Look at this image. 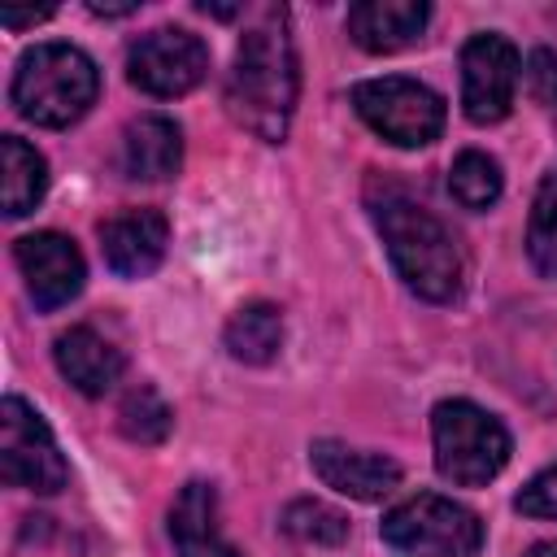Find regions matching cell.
Instances as JSON below:
<instances>
[{
	"instance_id": "obj_1",
	"label": "cell",
	"mask_w": 557,
	"mask_h": 557,
	"mask_svg": "<svg viewBox=\"0 0 557 557\" xmlns=\"http://www.w3.org/2000/svg\"><path fill=\"white\" fill-rule=\"evenodd\" d=\"M296 96H300V61H296L287 9L270 4L239 35L235 65L226 78V109L248 135L265 144H283L296 113Z\"/></svg>"
},
{
	"instance_id": "obj_2",
	"label": "cell",
	"mask_w": 557,
	"mask_h": 557,
	"mask_svg": "<svg viewBox=\"0 0 557 557\" xmlns=\"http://www.w3.org/2000/svg\"><path fill=\"white\" fill-rule=\"evenodd\" d=\"M370 213H374L387 257L409 292H418L422 300H435V305H444L461 292V274H466L461 248H457L453 231L426 205L383 187V196L370 200Z\"/></svg>"
},
{
	"instance_id": "obj_3",
	"label": "cell",
	"mask_w": 557,
	"mask_h": 557,
	"mask_svg": "<svg viewBox=\"0 0 557 557\" xmlns=\"http://www.w3.org/2000/svg\"><path fill=\"white\" fill-rule=\"evenodd\" d=\"M100 96L96 61L74 44H35L17 57L9 100L13 109L48 131L78 122Z\"/></svg>"
},
{
	"instance_id": "obj_4",
	"label": "cell",
	"mask_w": 557,
	"mask_h": 557,
	"mask_svg": "<svg viewBox=\"0 0 557 557\" xmlns=\"http://www.w3.org/2000/svg\"><path fill=\"white\" fill-rule=\"evenodd\" d=\"M435 470L457 487L492 483L509 461V431L474 400H440L431 413Z\"/></svg>"
},
{
	"instance_id": "obj_5",
	"label": "cell",
	"mask_w": 557,
	"mask_h": 557,
	"mask_svg": "<svg viewBox=\"0 0 557 557\" xmlns=\"http://www.w3.org/2000/svg\"><path fill=\"white\" fill-rule=\"evenodd\" d=\"M383 540L418 557H474L483 548V522L461 500L422 492L383 518Z\"/></svg>"
},
{
	"instance_id": "obj_6",
	"label": "cell",
	"mask_w": 557,
	"mask_h": 557,
	"mask_svg": "<svg viewBox=\"0 0 557 557\" xmlns=\"http://www.w3.org/2000/svg\"><path fill=\"white\" fill-rule=\"evenodd\" d=\"M352 104L361 122L396 148H426L444 131V100L418 78L387 74V78L357 83Z\"/></svg>"
},
{
	"instance_id": "obj_7",
	"label": "cell",
	"mask_w": 557,
	"mask_h": 557,
	"mask_svg": "<svg viewBox=\"0 0 557 557\" xmlns=\"http://www.w3.org/2000/svg\"><path fill=\"white\" fill-rule=\"evenodd\" d=\"M0 474L9 487H26V492H61L70 479V466L48 431V422L22 400V396H4L0 405Z\"/></svg>"
},
{
	"instance_id": "obj_8",
	"label": "cell",
	"mask_w": 557,
	"mask_h": 557,
	"mask_svg": "<svg viewBox=\"0 0 557 557\" xmlns=\"http://www.w3.org/2000/svg\"><path fill=\"white\" fill-rule=\"evenodd\" d=\"M209 74V48L183 26H157L126 48V78L148 96H187Z\"/></svg>"
},
{
	"instance_id": "obj_9",
	"label": "cell",
	"mask_w": 557,
	"mask_h": 557,
	"mask_svg": "<svg viewBox=\"0 0 557 557\" xmlns=\"http://www.w3.org/2000/svg\"><path fill=\"white\" fill-rule=\"evenodd\" d=\"M518 70H522V57L505 35L483 30V35L466 39V48H461V109L474 126H492L513 109Z\"/></svg>"
},
{
	"instance_id": "obj_10",
	"label": "cell",
	"mask_w": 557,
	"mask_h": 557,
	"mask_svg": "<svg viewBox=\"0 0 557 557\" xmlns=\"http://www.w3.org/2000/svg\"><path fill=\"white\" fill-rule=\"evenodd\" d=\"M13 257H17V270L26 278V292H30L35 309L52 313V309L70 305L83 292L87 265H83V252L70 235H61V231L22 235L13 244Z\"/></svg>"
},
{
	"instance_id": "obj_11",
	"label": "cell",
	"mask_w": 557,
	"mask_h": 557,
	"mask_svg": "<svg viewBox=\"0 0 557 557\" xmlns=\"http://www.w3.org/2000/svg\"><path fill=\"white\" fill-rule=\"evenodd\" d=\"M170 248V222L157 209H122L100 222V252L117 278H148Z\"/></svg>"
},
{
	"instance_id": "obj_12",
	"label": "cell",
	"mask_w": 557,
	"mask_h": 557,
	"mask_svg": "<svg viewBox=\"0 0 557 557\" xmlns=\"http://www.w3.org/2000/svg\"><path fill=\"white\" fill-rule=\"evenodd\" d=\"M309 466L326 487H335L339 496H352V500H383L400 483V461H392L383 453L352 448L344 440H313Z\"/></svg>"
},
{
	"instance_id": "obj_13",
	"label": "cell",
	"mask_w": 557,
	"mask_h": 557,
	"mask_svg": "<svg viewBox=\"0 0 557 557\" xmlns=\"http://www.w3.org/2000/svg\"><path fill=\"white\" fill-rule=\"evenodd\" d=\"M431 9L422 0H357L348 9V35L366 52H400L422 39Z\"/></svg>"
},
{
	"instance_id": "obj_14",
	"label": "cell",
	"mask_w": 557,
	"mask_h": 557,
	"mask_svg": "<svg viewBox=\"0 0 557 557\" xmlns=\"http://www.w3.org/2000/svg\"><path fill=\"white\" fill-rule=\"evenodd\" d=\"M52 357H57V370L83 392V396H104L117 387L122 370H126V357L122 348H113L100 331L91 326H70L57 335L52 344Z\"/></svg>"
},
{
	"instance_id": "obj_15",
	"label": "cell",
	"mask_w": 557,
	"mask_h": 557,
	"mask_svg": "<svg viewBox=\"0 0 557 557\" xmlns=\"http://www.w3.org/2000/svg\"><path fill=\"white\" fill-rule=\"evenodd\" d=\"M170 540L174 557H239L218 522V492L213 483L191 479L170 505Z\"/></svg>"
},
{
	"instance_id": "obj_16",
	"label": "cell",
	"mask_w": 557,
	"mask_h": 557,
	"mask_svg": "<svg viewBox=\"0 0 557 557\" xmlns=\"http://www.w3.org/2000/svg\"><path fill=\"white\" fill-rule=\"evenodd\" d=\"M183 165V131L174 117L165 113H139L126 122L122 131V170L126 178H144V183H161L170 174H178Z\"/></svg>"
},
{
	"instance_id": "obj_17",
	"label": "cell",
	"mask_w": 557,
	"mask_h": 557,
	"mask_svg": "<svg viewBox=\"0 0 557 557\" xmlns=\"http://www.w3.org/2000/svg\"><path fill=\"white\" fill-rule=\"evenodd\" d=\"M226 339V352L244 366H270L283 348V313L278 305L270 300H252V305H239L222 331Z\"/></svg>"
},
{
	"instance_id": "obj_18",
	"label": "cell",
	"mask_w": 557,
	"mask_h": 557,
	"mask_svg": "<svg viewBox=\"0 0 557 557\" xmlns=\"http://www.w3.org/2000/svg\"><path fill=\"white\" fill-rule=\"evenodd\" d=\"M0 157H4V183H0V200H4V213L9 218H26L44 191H48V165L44 157L17 139V135H4L0 139Z\"/></svg>"
},
{
	"instance_id": "obj_19",
	"label": "cell",
	"mask_w": 557,
	"mask_h": 557,
	"mask_svg": "<svg viewBox=\"0 0 557 557\" xmlns=\"http://www.w3.org/2000/svg\"><path fill=\"white\" fill-rule=\"evenodd\" d=\"M500 187H505L500 165L487 152H479V148H466L453 161V170H448V191H453V200L461 209H474V213L479 209H492L500 200Z\"/></svg>"
},
{
	"instance_id": "obj_20",
	"label": "cell",
	"mask_w": 557,
	"mask_h": 557,
	"mask_svg": "<svg viewBox=\"0 0 557 557\" xmlns=\"http://www.w3.org/2000/svg\"><path fill=\"white\" fill-rule=\"evenodd\" d=\"M117 426H122V435L135 440V444H161V440L170 435V426H174V409L161 400L157 387L139 383V387H131V392L122 396V405H117Z\"/></svg>"
},
{
	"instance_id": "obj_21",
	"label": "cell",
	"mask_w": 557,
	"mask_h": 557,
	"mask_svg": "<svg viewBox=\"0 0 557 557\" xmlns=\"http://www.w3.org/2000/svg\"><path fill=\"white\" fill-rule=\"evenodd\" d=\"M527 257L544 278H557V174H548L531 200L527 218Z\"/></svg>"
},
{
	"instance_id": "obj_22",
	"label": "cell",
	"mask_w": 557,
	"mask_h": 557,
	"mask_svg": "<svg viewBox=\"0 0 557 557\" xmlns=\"http://www.w3.org/2000/svg\"><path fill=\"white\" fill-rule=\"evenodd\" d=\"M283 531L300 544H344L348 540V518L322 500H292L283 509Z\"/></svg>"
},
{
	"instance_id": "obj_23",
	"label": "cell",
	"mask_w": 557,
	"mask_h": 557,
	"mask_svg": "<svg viewBox=\"0 0 557 557\" xmlns=\"http://www.w3.org/2000/svg\"><path fill=\"white\" fill-rule=\"evenodd\" d=\"M513 509L527 513V518H544V522H557V466L540 470L518 496H513Z\"/></svg>"
},
{
	"instance_id": "obj_24",
	"label": "cell",
	"mask_w": 557,
	"mask_h": 557,
	"mask_svg": "<svg viewBox=\"0 0 557 557\" xmlns=\"http://www.w3.org/2000/svg\"><path fill=\"white\" fill-rule=\"evenodd\" d=\"M527 87L540 104H557V52L535 48L527 61Z\"/></svg>"
},
{
	"instance_id": "obj_25",
	"label": "cell",
	"mask_w": 557,
	"mask_h": 557,
	"mask_svg": "<svg viewBox=\"0 0 557 557\" xmlns=\"http://www.w3.org/2000/svg\"><path fill=\"white\" fill-rule=\"evenodd\" d=\"M52 9H30V13H13V9H0V22L4 26H35V22H44Z\"/></svg>"
},
{
	"instance_id": "obj_26",
	"label": "cell",
	"mask_w": 557,
	"mask_h": 557,
	"mask_svg": "<svg viewBox=\"0 0 557 557\" xmlns=\"http://www.w3.org/2000/svg\"><path fill=\"white\" fill-rule=\"evenodd\" d=\"M522 557H557V540H540V544H531Z\"/></svg>"
}]
</instances>
